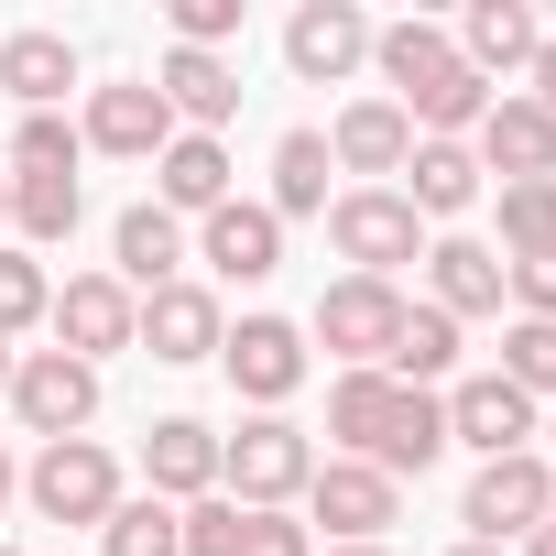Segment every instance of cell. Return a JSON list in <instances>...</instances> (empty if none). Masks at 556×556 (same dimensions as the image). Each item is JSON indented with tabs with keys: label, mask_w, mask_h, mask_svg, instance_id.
Here are the masks:
<instances>
[{
	"label": "cell",
	"mask_w": 556,
	"mask_h": 556,
	"mask_svg": "<svg viewBox=\"0 0 556 556\" xmlns=\"http://www.w3.org/2000/svg\"><path fill=\"white\" fill-rule=\"evenodd\" d=\"M523 556H556V513H545V523H534V534H523Z\"/></svg>",
	"instance_id": "ab89813d"
},
{
	"label": "cell",
	"mask_w": 556,
	"mask_h": 556,
	"mask_svg": "<svg viewBox=\"0 0 556 556\" xmlns=\"http://www.w3.org/2000/svg\"><path fill=\"white\" fill-rule=\"evenodd\" d=\"M306 339H317L339 371H382L393 339H404V295L371 285V273H339V285L317 295V317H306Z\"/></svg>",
	"instance_id": "277c9868"
},
{
	"label": "cell",
	"mask_w": 556,
	"mask_h": 556,
	"mask_svg": "<svg viewBox=\"0 0 556 556\" xmlns=\"http://www.w3.org/2000/svg\"><path fill=\"white\" fill-rule=\"evenodd\" d=\"M447 45L469 55V77H523L534 45H545V23L523 12V0H469V23H458Z\"/></svg>",
	"instance_id": "7402d4cb"
},
{
	"label": "cell",
	"mask_w": 556,
	"mask_h": 556,
	"mask_svg": "<svg viewBox=\"0 0 556 556\" xmlns=\"http://www.w3.org/2000/svg\"><path fill=\"white\" fill-rule=\"evenodd\" d=\"M45 306H55V285H45V262H34L23 240H0V339H23V328H45Z\"/></svg>",
	"instance_id": "1f68e13d"
},
{
	"label": "cell",
	"mask_w": 556,
	"mask_h": 556,
	"mask_svg": "<svg viewBox=\"0 0 556 556\" xmlns=\"http://www.w3.org/2000/svg\"><path fill=\"white\" fill-rule=\"evenodd\" d=\"M45 328H55V350L66 361H110V350H131V328H142V295L121 285V273H77V285H55V306H45Z\"/></svg>",
	"instance_id": "9c48e42d"
},
{
	"label": "cell",
	"mask_w": 556,
	"mask_h": 556,
	"mask_svg": "<svg viewBox=\"0 0 556 556\" xmlns=\"http://www.w3.org/2000/svg\"><path fill=\"white\" fill-rule=\"evenodd\" d=\"M153 207H175V218L229 207V153H218L207 131H175V142L153 153Z\"/></svg>",
	"instance_id": "603a6c76"
},
{
	"label": "cell",
	"mask_w": 556,
	"mask_h": 556,
	"mask_svg": "<svg viewBox=\"0 0 556 556\" xmlns=\"http://www.w3.org/2000/svg\"><path fill=\"white\" fill-rule=\"evenodd\" d=\"M197 262L218 273V285H273L285 273V218H273L262 197H229L197 218Z\"/></svg>",
	"instance_id": "4fadbf2b"
},
{
	"label": "cell",
	"mask_w": 556,
	"mask_h": 556,
	"mask_svg": "<svg viewBox=\"0 0 556 556\" xmlns=\"http://www.w3.org/2000/svg\"><path fill=\"white\" fill-rule=\"evenodd\" d=\"M502 382L513 393H556V317H513L502 328Z\"/></svg>",
	"instance_id": "836d02e7"
},
{
	"label": "cell",
	"mask_w": 556,
	"mask_h": 556,
	"mask_svg": "<svg viewBox=\"0 0 556 556\" xmlns=\"http://www.w3.org/2000/svg\"><path fill=\"white\" fill-rule=\"evenodd\" d=\"M12 415H23V437H88V415H99V371L88 361H66V350H23L12 361Z\"/></svg>",
	"instance_id": "30bf717a"
},
{
	"label": "cell",
	"mask_w": 556,
	"mask_h": 556,
	"mask_svg": "<svg viewBox=\"0 0 556 556\" xmlns=\"http://www.w3.org/2000/svg\"><path fill=\"white\" fill-rule=\"evenodd\" d=\"M218 371H229V393H240L251 415H285V404L306 393V328H295V317H240V328L218 339Z\"/></svg>",
	"instance_id": "52a82bcc"
},
{
	"label": "cell",
	"mask_w": 556,
	"mask_h": 556,
	"mask_svg": "<svg viewBox=\"0 0 556 556\" xmlns=\"http://www.w3.org/2000/svg\"><path fill=\"white\" fill-rule=\"evenodd\" d=\"M404 393H437L447 371H458V317H437V306H404V339H393V361H382Z\"/></svg>",
	"instance_id": "f1b7e54d"
},
{
	"label": "cell",
	"mask_w": 556,
	"mask_h": 556,
	"mask_svg": "<svg viewBox=\"0 0 556 556\" xmlns=\"http://www.w3.org/2000/svg\"><path fill=\"white\" fill-rule=\"evenodd\" d=\"M469 153H480V175H502V186H534V175H556V121H545L523 88H502V99L480 110Z\"/></svg>",
	"instance_id": "9a60e30c"
},
{
	"label": "cell",
	"mask_w": 556,
	"mask_h": 556,
	"mask_svg": "<svg viewBox=\"0 0 556 556\" xmlns=\"http://www.w3.org/2000/svg\"><path fill=\"white\" fill-rule=\"evenodd\" d=\"M393 415H404V382H393V371H339V382H328V437H339V458H382Z\"/></svg>",
	"instance_id": "cb8c5ba5"
},
{
	"label": "cell",
	"mask_w": 556,
	"mask_h": 556,
	"mask_svg": "<svg viewBox=\"0 0 556 556\" xmlns=\"http://www.w3.org/2000/svg\"><path fill=\"white\" fill-rule=\"evenodd\" d=\"M0 229H12V175H0Z\"/></svg>",
	"instance_id": "f6af8a7d"
},
{
	"label": "cell",
	"mask_w": 556,
	"mask_h": 556,
	"mask_svg": "<svg viewBox=\"0 0 556 556\" xmlns=\"http://www.w3.org/2000/svg\"><path fill=\"white\" fill-rule=\"evenodd\" d=\"M328 240H339L350 273H371V285H393L404 262H426V218L404 207V186H350V197H328Z\"/></svg>",
	"instance_id": "3957f363"
},
{
	"label": "cell",
	"mask_w": 556,
	"mask_h": 556,
	"mask_svg": "<svg viewBox=\"0 0 556 556\" xmlns=\"http://www.w3.org/2000/svg\"><path fill=\"white\" fill-rule=\"evenodd\" d=\"M77 121L66 110H23V131H12V175H77Z\"/></svg>",
	"instance_id": "d6a6232c"
},
{
	"label": "cell",
	"mask_w": 556,
	"mask_h": 556,
	"mask_svg": "<svg viewBox=\"0 0 556 556\" xmlns=\"http://www.w3.org/2000/svg\"><path fill=\"white\" fill-rule=\"evenodd\" d=\"M306 523H328L339 545H382L404 523V480H382L371 458H317L306 480Z\"/></svg>",
	"instance_id": "ba28073f"
},
{
	"label": "cell",
	"mask_w": 556,
	"mask_h": 556,
	"mask_svg": "<svg viewBox=\"0 0 556 556\" xmlns=\"http://www.w3.org/2000/svg\"><path fill=\"white\" fill-rule=\"evenodd\" d=\"M110 273L131 295H164V285H186V218L175 207H121V229H110Z\"/></svg>",
	"instance_id": "d6986e66"
},
{
	"label": "cell",
	"mask_w": 556,
	"mask_h": 556,
	"mask_svg": "<svg viewBox=\"0 0 556 556\" xmlns=\"http://www.w3.org/2000/svg\"><path fill=\"white\" fill-rule=\"evenodd\" d=\"M240 556H317V534H306L295 513H251V534H240Z\"/></svg>",
	"instance_id": "74e56055"
},
{
	"label": "cell",
	"mask_w": 556,
	"mask_h": 556,
	"mask_svg": "<svg viewBox=\"0 0 556 556\" xmlns=\"http://www.w3.org/2000/svg\"><path fill=\"white\" fill-rule=\"evenodd\" d=\"M23 491H34L45 523H110V513H121V458H110L99 437H55V447H34Z\"/></svg>",
	"instance_id": "8992f818"
},
{
	"label": "cell",
	"mask_w": 556,
	"mask_h": 556,
	"mask_svg": "<svg viewBox=\"0 0 556 556\" xmlns=\"http://www.w3.org/2000/svg\"><path fill=\"white\" fill-rule=\"evenodd\" d=\"M371 12H361V0H306V12L285 23V66L306 77V88H339V77H361L371 66Z\"/></svg>",
	"instance_id": "7c38bea8"
},
{
	"label": "cell",
	"mask_w": 556,
	"mask_h": 556,
	"mask_svg": "<svg viewBox=\"0 0 556 556\" xmlns=\"http://www.w3.org/2000/svg\"><path fill=\"white\" fill-rule=\"evenodd\" d=\"M328 131H285V142H273V218H328Z\"/></svg>",
	"instance_id": "4316f807"
},
{
	"label": "cell",
	"mask_w": 556,
	"mask_h": 556,
	"mask_svg": "<svg viewBox=\"0 0 556 556\" xmlns=\"http://www.w3.org/2000/svg\"><path fill=\"white\" fill-rule=\"evenodd\" d=\"M447 556H513V545H447Z\"/></svg>",
	"instance_id": "b9f144b4"
},
{
	"label": "cell",
	"mask_w": 556,
	"mask_h": 556,
	"mask_svg": "<svg viewBox=\"0 0 556 556\" xmlns=\"http://www.w3.org/2000/svg\"><path fill=\"white\" fill-rule=\"evenodd\" d=\"M545 437H556V415H545Z\"/></svg>",
	"instance_id": "7dc6e473"
},
{
	"label": "cell",
	"mask_w": 556,
	"mask_h": 556,
	"mask_svg": "<svg viewBox=\"0 0 556 556\" xmlns=\"http://www.w3.org/2000/svg\"><path fill=\"white\" fill-rule=\"evenodd\" d=\"M142 480H153V502H207V491H218V426L153 415V426H142Z\"/></svg>",
	"instance_id": "e0dca14e"
},
{
	"label": "cell",
	"mask_w": 556,
	"mask_h": 556,
	"mask_svg": "<svg viewBox=\"0 0 556 556\" xmlns=\"http://www.w3.org/2000/svg\"><path fill=\"white\" fill-rule=\"evenodd\" d=\"M77 218H88V186H77V175H12V229H23V251H55Z\"/></svg>",
	"instance_id": "83f0119b"
},
{
	"label": "cell",
	"mask_w": 556,
	"mask_h": 556,
	"mask_svg": "<svg viewBox=\"0 0 556 556\" xmlns=\"http://www.w3.org/2000/svg\"><path fill=\"white\" fill-rule=\"evenodd\" d=\"M0 393H12V339H0Z\"/></svg>",
	"instance_id": "ee69618b"
},
{
	"label": "cell",
	"mask_w": 556,
	"mask_h": 556,
	"mask_svg": "<svg viewBox=\"0 0 556 556\" xmlns=\"http://www.w3.org/2000/svg\"><path fill=\"white\" fill-rule=\"evenodd\" d=\"M240 534H251V513H240L229 491H207V502H186V556H240Z\"/></svg>",
	"instance_id": "e575fe53"
},
{
	"label": "cell",
	"mask_w": 556,
	"mask_h": 556,
	"mask_svg": "<svg viewBox=\"0 0 556 556\" xmlns=\"http://www.w3.org/2000/svg\"><path fill=\"white\" fill-rule=\"evenodd\" d=\"M0 88H12L23 110H55L77 88V45L66 34H0Z\"/></svg>",
	"instance_id": "484cf974"
},
{
	"label": "cell",
	"mask_w": 556,
	"mask_h": 556,
	"mask_svg": "<svg viewBox=\"0 0 556 556\" xmlns=\"http://www.w3.org/2000/svg\"><path fill=\"white\" fill-rule=\"evenodd\" d=\"M306 480H317V447L295 415H251L240 437H218V491L240 513H285V502H306Z\"/></svg>",
	"instance_id": "7a4b0ae2"
},
{
	"label": "cell",
	"mask_w": 556,
	"mask_h": 556,
	"mask_svg": "<svg viewBox=\"0 0 556 556\" xmlns=\"http://www.w3.org/2000/svg\"><path fill=\"white\" fill-rule=\"evenodd\" d=\"M328 556H393V545H328Z\"/></svg>",
	"instance_id": "7bdbcfd3"
},
{
	"label": "cell",
	"mask_w": 556,
	"mask_h": 556,
	"mask_svg": "<svg viewBox=\"0 0 556 556\" xmlns=\"http://www.w3.org/2000/svg\"><path fill=\"white\" fill-rule=\"evenodd\" d=\"M426 285H437L426 306L458 317V328H469V317H502V251L469 240V229H447V240H426Z\"/></svg>",
	"instance_id": "ac0fdd59"
},
{
	"label": "cell",
	"mask_w": 556,
	"mask_h": 556,
	"mask_svg": "<svg viewBox=\"0 0 556 556\" xmlns=\"http://www.w3.org/2000/svg\"><path fill=\"white\" fill-rule=\"evenodd\" d=\"M437 415H447V447H480V458L534 447V393H513L502 371H458V382L437 393Z\"/></svg>",
	"instance_id": "8fae6325"
},
{
	"label": "cell",
	"mask_w": 556,
	"mask_h": 556,
	"mask_svg": "<svg viewBox=\"0 0 556 556\" xmlns=\"http://www.w3.org/2000/svg\"><path fill=\"white\" fill-rule=\"evenodd\" d=\"M502 262H534V251H556V175H534V186H502V240H491Z\"/></svg>",
	"instance_id": "4dcf8cb0"
},
{
	"label": "cell",
	"mask_w": 556,
	"mask_h": 556,
	"mask_svg": "<svg viewBox=\"0 0 556 556\" xmlns=\"http://www.w3.org/2000/svg\"><path fill=\"white\" fill-rule=\"evenodd\" d=\"M404 153H415V121H404L393 99H350V110L328 121V164H339V175H361V186L404 175Z\"/></svg>",
	"instance_id": "ffe728a7"
},
{
	"label": "cell",
	"mask_w": 556,
	"mask_h": 556,
	"mask_svg": "<svg viewBox=\"0 0 556 556\" xmlns=\"http://www.w3.org/2000/svg\"><path fill=\"white\" fill-rule=\"evenodd\" d=\"M99 556H186V513L153 502V491H142V502L121 491V513L99 523Z\"/></svg>",
	"instance_id": "f546056e"
},
{
	"label": "cell",
	"mask_w": 556,
	"mask_h": 556,
	"mask_svg": "<svg viewBox=\"0 0 556 556\" xmlns=\"http://www.w3.org/2000/svg\"><path fill=\"white\" fill-rule=\"evenodd\" d=\"M77 142H88V153H121V164H153V153L175 142V110H164L153 77H121V88H88Z\"/></svg>",
	"instance_id": "5bb4252c"
},
{
	"label": "cell",
	"mask_w": 556,
	"mask_h": 556,
	"mask_svg": "<svg viewBox=\"0 0 556 556\" xmlns=\"http://www.w3.org/2000/svg\"><path fill=\"white\" fill-rule=\"evenodd\" d=\"M0 556H23V545H0Z\"/></svg>",
	"instance_id": "bcb514c9"
},
{
	"label": "cell",
	"mask_w": 556,
	"mask_h": 556,
	"mask_svg": "<svg viewBox=\"0 0 556 556\" xmlns=\"http://www.w3.org/2000/svg\"><path fill=\"white\" fill-rule=\"evenodd\" d=\"M12 480H23V469H12V447H0V502H12Z\"/></svg>",
	"instance_id": "60d3db41"
},
{
	"label": "cell",
	"mask_w": 556,
	"mask_h": 556,
	"mask_svg": "<svg viewBox=\"0 0 556 556\" xmlns=\"http://www.w3.org/2000/svg\"><path fill=\"white\" fill-rule=\"evenodd\" d=\"M371 66H382V99L415 121V142H469L480 110H491V77H469V55L447 45V23H382Z\"/></svg>",
	"instance_id": "6da1fadb"
},
{
	"label": "cell",
	"mask_w": 556,
	"mask_h": 556,
	"mask_svg": "<svg viewBox=\"0 0 556 556\" xmlns=\"http://www.w3.org/2000/svg\"><path fill=\"white\" fill-rule=\"evenodd\" d=\"M523 99H534V110H545V121H556V34H545V45H534V66H523Z\"/></svg>",
	"instance_id": "f35d334b"
},
{
	"label": "cell",
	"mask_w": 556,
	"mask_h": 556,
	"mask_svg": "<svg viewBox=\"0 0 556 556\" xmlns=\"http://www.w3.org/2000/svg\"><path fill=\"white\" fill-rule=\"evenodd\" d=\"M218 339H229V317H218V295L207 285H164V295H142V328H131V350H153V361H218Z\"/></svg>",
	"instance_id": "2e32d148"
},
{
	"label": "cell",
	"mask_w": 556,
	"mask_h": 556,
	"mask_svg": "<svg viewBox=\"0 0 556 556\" xmlns=\"http://www.w3.org/2000/svg\"><path fill=\"white\" fill-rule=\"evenodd\" d=\"M404 175H415V186H404V207H415V218H469V207H480V186H491L469 142H415V153H404Z\"/></svg>",
	"instance_id": "d4e9b609"
},
{
	"label": "cell",
	"mask_w": 556,
	"mask_h": 556,
	"mask_svg": "<svg viewBox=\"0 0 556 556\" xmlns=\"http://www.w3.org/2000/svg\"><path fill=\"white\" fill-rule=\"evenodd\" d=\"M545 513H556V469H545V447H513V458H480V469H469V502H458L469 545H513V534H534Z\"/></svg>",
	"instance_id": "5b68a950"
},
{
	"label": "cell",
	"mask_w": 556,
	"mask_h": 556,
	"mask_svg": "<svg viewBox=\"0 0 556 556\" xmlns=\"http://www.w3.org/2000/svg\"><path fill=\"white\" fill-rule=\"evenodd\" d=\"M153 88H164V110H175V131H207V142H218V121L240 110V66H229V55H186V45H164V66H153Z\"/></svg>",
	"instance_id": "44dd1931"
},
{
	"label": "cell",
	"mask_w": 556,
	"mask_h": 556,
	"mask_svg": "<svg viewBox=\"0 0 556 556\" xmlns=\"http://www.w3.org/2000/svg\"><path fill=\"white\" fill-rule=\"evenodd\" d=\"M164 23H175V45H186V55H218V45L240 34V0H175Z\"/></svg>",
	"instance_id": "d590c367"
},
{
	"label": "cell",
	"mask_w": 556,
	"mask_h": 556,
	"mask_svg": "<svg viewBox=\"0 0 556 556\" xmlns=\"http://www.w3.org/2000/svg\"><path fill=\"white\" fill-rule=\"evenodd\" d=\"M502 295H513L523 317H556V251H534V262H502Z\"/></svg>",
	"instance_id": "8d00e7d4"
}]
</instances>
